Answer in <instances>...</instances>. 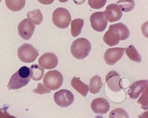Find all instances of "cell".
I'll list each match as a JSON object with an SVG mask.
<instances>
[{"mask_svg": "<svg viewBox=\"0 0 148 118\" xmlns=\"http://www.w3.org/2000/svg\"><path fill=\"white\" fill-rule=\"evenodd\" d=\"M119 30L120 34L121 40H125L128 39L130 35V32L128 27L122 23H118L112 25Z\"/></svg>", "mask_w": 148, "mask_h": 118, "instance_id": "603a6c76", "label": "cell"}, {"mask_svg": "<svg viewBox=\"0 0 148 118\" xmlns=\"http://www.w3.org/2000/svg\"><path fill=\"white\" fill-rule=\"evenodd\" d=\"M52 21L57 27L66 29L69 27L71 21V14L66 8H58L53 13Z\"/></svg>", "mask_w": 148, "mask_h": 118, "instance_id": "3957f363", "label": "cell"}, {"mask_svg": "<svg viewBox=\"0 0 148 118\" xmlns=\"http://www.w3.org/2000/svg\"><path fill=\"white\" fill-rule=\"evenodd\" d=\"M71 83L72 87L81 95L84 97L87 96L89 89L88 85H86L75 77L72 79Z\"/></svg>", "mask_w": 148, "mask_h": 118, "instance_id": "2e32d148", "label": "cell"}, {"mask_svg": "<svg viewBox=\"0 0 148 118\" xmlns=\"http://www.w3.org/2000/svg\"><path fill=\"white\" fill-rule=\"evenodd\" d=\"M109 118H129L128 113L125 109L118 108L113 109L110 113Z\"/></svg>", "mask_w": 148, "mask_h": 118, "instance_id": "d4e9b609", "label": "cell"}, {"mask_svg": "<svg viewBox=\"0 0 148 118\" xmlns=\"http://www.w3.org/2000/svg\"><path fill=\"white\" fill-rule=\"evenodd\" d=\"M138 103L141 104L142 105L143 108H145V109H148V87L141 95L140 98L137 101Z\"/></svg>", "mask_w": 148, "mask_h": 118, "instance_id": "4316f807", "label": "cell"}, {"mask_svg": "<svg viewBox=\"0 0 148 118\" xmlns=\"http://www.w3.org/2000/svg\"><path fill=\"white\" fill-rule=\"evenodd\" d=\"M86 0H73L74 3L77 5H81L83 4Z\"/></svg>", "mask_w": 148, "mask_h": 118, "instance_id": "4dcf8cb0", "label": "cell"}, {"mask_svg": "<svg viewBox=\"0 0 148 118\" xmlns=\"http://www.w3.org/2000/svg\"><path fill=\"white\" fill-rule=\"evenodd\" d=\"M116 5L123 12H128L134 9L135 3L134 0H120L116 3Z\"/></svg>", "mask_w": 148, "mask_h": 118, "instance_id": "cb8c5ba5", "label": "cell"}, {"mask_svg": "<svg viewBox=\"0 0 148 118\" xmlns=\"http://www.w3.org/2000/svg\"><path fill=\"white\" fill-rule=\"evenodd\" d=\"M125 51L126 55L130 60L138 63L141 62L142 60L141 56L133 45H130Z\"/></svg>", "mask_w": 148, "mask_h": 118, "instance_id": "7402d4cb", "label": "cell"}, {"mask_svg": "<svg viewBox=\"0 0 148 118\" xmlns=\"http://www.w3.org/2000/svg\"><path fill=\"white\" fill-rule=\"evenodd\" d=\"M90 21L92 28L97 32H102L104 31L108 24L104 12L94 13L90 16Z\"/></svg>", "mask_w": 148, "mask_h": 118, "instance_id": "52a82bcc", "label": "cell"}, {"mask_svg": "<svg viewBox=\"0 0 148 118\" xmlns=\"http://www.w3.org/2000/svg\"><path fill=\"white\" fill-rule=\"evenodd\" d=\"M106 79L108 86L112 91L116 93L123 89L121 78L116 71H110L106 75Z\"/></svg>", "mask_w": 148, "mask_h": 118, "instance_id": "30bf717a", "label": "cell"}, {"mask_svg": "<svg viewBox=\"0 0 148 118\" xmlns=\"http://www.w3.org/2000/svg\"><path fill=\"white\" fill-rule=\"evenodd\" d=\"M54 100L59 106L66 108L73 103L74 101V97L70 91L61 89L55 93L54 95Z\"/></svg>", "mask_w": 148, "mask_h": 118, "instance_id": "8992f818", "label": "cell"}, {"mask_svg": "<svg viewBox=\"0 0 148 118\" xmlns=\"http://www.w3.org/2000/svg\"><path fill=\"white\" fill-rule=\"evenodd\" d=\"M33 92L35 93L43 95V94L49 93H50L51 91L46 88L42 83H39L38 85V87L36 89L34 90Z\"/></svg>", "mask_w": 148, "mask_h": 118, "instance_id": "83f0119b", "label": "cell"}, {"mask_svg": "<svg viewBox=\"0 0 148 118\" xmlns=\"http://www.w3.org/2000/svg\"><path fill=\"white\" fill-rule=\"evenodd\" d=\"M102 85L101 78L100 76H94L90 80V92L93 94L98 93L101 90Z\"/></svg>", "mask_w": 148, "mask_h": 118, "instance_id": "e0dca14e", "label": "cell"}, {"mask_svg": "<svg viewBox=\"0 0 148 118\" xmlns=\"http://www.w3.org/2000/svg\"><path fill=\"white\" fill-rule=\"evenodd\" d=\"M63 82V77L57 70L48 71L44 76L43 82L46 87L51 90H57L60 88Z\"/></svg>", "mask_w": 148, "mask_h": 118, "instance_id": "277c9868", "label": "cell"}, {"mask_svg": "<svg viewBox=\"0 0 148 118\" xmlns=\"http://www.w3.org/2000/svg\"><path fill=\"white\" fill-rule=\"evenodd\" d=\"M110 106L108 102L105 98H96L92 101L91 104L92 110L95 113L104 115L110 110Z\"/></svg>", "mask_w": 148, "mask_h": 118, "instance_id": "5bb4252c", "label": "cell"}, {"mask_svg": "<svg viewBox=\"0 0 148 118\" xmlns=\"http://www.w3.org/2000/svg\"><path fill=\"white\" fill-rule=\"evenodd\" d=\"M69 0H59V2L62 3H64L67 2Z\"/></svg>", "mask_w": 148, "mask_h": 118, "instance_id": "1f68e13d", "label": "cell"}, {"mask_svg": "<svg viewBox=\"0 0 148 118\" xmlns=\"http://www.w3.org/2000/svg\"><path fill=\"white\" fill-rule=\"evenodd\" d=\"M120 37L119 30L111 25L109 27L108 31L103 36V40L108 45L112 47L119 44Z\"/></svg>", "mask_w": 148, "mask_h": 118, "instance_id": "4fadbf2b", "label": "cell"}, {"mask_svg": "<svg viewBox=\"0 0 148 118\" xmlns=\"http://www.w3.org/2000/svg\"><path fill=\"white\" fill-rule=\"evenodd\" d=\"M91 49V45L89 41L85 38H79L72 43L71 52L75 58L82 60L89 55Z\"/></svg>", "mask_w": 148, "mask_h": 118, "instance_id": "7a4b0ae2", "label": "cell"}, {"mask_svg": "<svg viewBox=\"0 0 148 118\" xmlns=\"http://www.w3.org/2000/svg\"><path fill=\"white\" fill-rule=\"evenodd\" d=\"M31 78L29 68L23 66L12 76L7 87L10 90L19 89L26 86Z\"/></svg>", "mask_w": 148, "mask_h": 118, "instance_id": "6da1fadb", "label": "cell"}, {"mask_svg": "<svg viewBox=\"0 0 148 118\" xmlns=\"http://www.w3.org/2000/svg\"><path fill=\"white\" fill-rule=\"evenodd\" d=\"M27 17L33 23L37 25L42 23L43 19V15L39 9L28 12L27 14Z\"/></svg>", "mask_w": 148, "mask_h": 118, "instance_id": "ffe728a7", "label": "cell"}, {"mask_svg": "<svg viewBox=\"0 0 148 118\" xmlns=\"http://www.w3.org/2000/svg\"><path fill=\"white\" fill-rule=\"evenodd\" d=\"M84 24L83 19L78 18L72 21L71 24V32L73 37H77L80 34Z\"/></svg>", "mask_w": 148, "mask_h": 118, "instance_id": "d6986e66", "label": "cell"}, {"mask_svg": "<svg viewBox=\"0 0 148 118\" xmlns=\"http://www.w3.org/2000/svg\"><path fill=\"white\" fill-rule=\"evenodd\" d=\"M39 55L38 51L31 44H24L19 47L18 56L21 61L25 63L33 62Z\"/></svg>", "mask_w": 148, "mask_h": 118, "instance_id": "5b68a950", "label": "cell"}, {"mask_svg": "<svg viewBox=\"0 0 148 118\" xmlns=\"http://www.w3.org/2000/svg\"><path fill=\"white\" fill-rule=\"evenodd\" d=\"M38 63L43 69L47 70L53 69L58 64V57L53 53H45L40 57Z\"/></svg>", "mask_w": 148, "mask_h": 118, "instance_id": "8fae6325", "label": "cell"}, {"mask_svg": "<svg viewBox=\"0 0 148 118\" xmlns=\"http://www.w3.org/2000/svg\"><path fill=\"white\" fill-rule=\"evenodd\" d=\"M2 0H0V3H1V1Z\"/></svg>", "mask_w": 148, "mask_h": 118, "instance_id": "d6a6232c", "label": "cell"}, {"mask_svg": "<svg viewBox=\"0 0 148 118\" xmlns=\"http://www.w3.org/2000/svg\"><path fill=\"white\" fill-rule=\"evenodd\" d=\"M39 3L44 5H49L51 4L54 0H38Z\"/></svg>", "mask_w": 148, "mask_h": 118, "instance_id": "f546056e", "label": "cell"}, {"mask_svg": "<svg viewBox=\"0 0 148 118\" xmlns=\"http://www.w3.org/2000/svg\"><path fill=\"white\" fill-rule=\"evenodd\" d=\"M104 13L107 20L110 23L118 21L123 16L121 10L116 4H112L108 5Z\"/></svg>", "mask_w": 148, "mask_h": 118, "instance_id": "7c38bea8", "label": "cell"}, {"mask_svg": "<svg viewBox=\"0 0 148 118\" xmlns=\"http://www.w3.org/2000/svg\"><path fill=\"white\" fill-rule=\"evenodd\" d=\"M126 48L114 47L108 49L105 53L104 58L106 63L113 65L120 60L124 54Z\"/></svg>", "mask_w": 148, "mask_h": 118, "instance_id": "9c48e42d", "label": "cell"}, {"mask_svg": "<svg viewBox=\"0 0 148 118\" xmlns=\"http://www.w3.org/2000/svg\"><path fill=\"white\" fill-rule=\"evenodd\" d=\"M148 86L147 80H143L135 82L128 89L127 93L132 99H137L139 95L145 90Z\"/></svg>", "mask_w": 148, "mask_h": 118, "instance_id": "9a60e30c", "label": "cell"}, {"mask_svg": "<svg viewBox=\"0 0 148 118\" xmlns=\"http://www.w3.org/2000/svg\"><path fill=\"white\" fill-rule=\"evenodd\" d=\"M25 0H5L8 8L13 12H18L22 10L25 5Z\"/></svg>", "mask_w": 148, "mask_h": 118, "instance_id": "ac0fdd59", "label": "cell"}, {"mask_svg": "<svg viewBox=\"0 0 148 118\" xmlns=\"http://www.w3.org/2000/svg\"><path fill=\"white\" fill-rule=\"evenodd\" d=\"M31 77L34 81H39L44 75V70L38 64H33L30 68Z\"/></svg>", "mask_w": 148, "mask_h": 118, "instance_id": "44dd1931", "label": "cell"}, {"mask_svg": "<svg viewBox=\"0 0 148 118\" xmlns=\"http://www.w3.org/2000/svg\"><path fill=\"white\" fill-rule=\"evenodd\" d=\"M107 0H88V4L92 8L100 9L105 5Z\"/></svg>", "mask_w": 148, "mask_h": 118, "instance_id": "484cf974", "label": "cell"}, {"mask_svg": "<svg viewBox=\"0 0 148 118\" xmlns=\"http://www.w3.org/2000/svg\"><path fill=\"white\" fill-rule=\"evenodd\" d=\"M35 29V25L27 19H25L18 26V34L25 40H29L32 37Z\"/></svg>", "mask_w": 148, "mask_h": 118, "instance_id": "ba28073f", "label": "cell"}, {"mask_svg": "<svg viewBox=\"0 0 148 118\" xmlns=\"http://www.w3.org/2000/svg\"><path fill=\"white\" fill-rule=\"evenodd\" d=\"M0 118H15L12 116L10 115L6 111L5 108H0Z\"/></svg>", "mask_w": 148, "mask_h": 118, "instance_id": "f1b7e54d", "label": "cell"}]
</instances>
